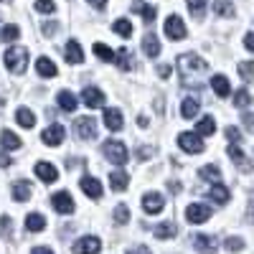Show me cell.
I'll list each match as a JSON object with an SVG mask.
<instances>
[{"instance_id":"6da1fadb","label":"cell","mask_w":254,"mask_h":254,"mask_svg":"<svg viewBox=\"0 0 254 254\" xmlns=\"http://www.w3.org/2000/svg\"><path fill=\"white\" fill-rule=\"evenodd\" d=\"M206 61L196 54H181L178 56V74L183 79V87H193L190 81H196V76H201L206 71Z\"/></svg>"},{"instance_id":"7a4b0ae2","label":"cell","mask_w":254,"mask_h":254,"mask_svg":"<svg viewBox=\"0 0 254 254\" xmlns=\"http://www.w3.org/2000/svg\"><path fill=\"white\" fill-rule=\"evenodd\" d=\"M5 66L10 74H23L28 66V49L23 46H10L5 51Z\"/></svg>"},{"instance_id":"3957f363","label":"cell","mask_w":254,"mask_h":254,"mask_svg":"<svg viewBox=\"0 0 254 254\" xmlns=\"http://www.w3.org/2000/svg\"><path fill=\"white\" fill-rule=\"evenodd\" d=\"M104 155H107V160H112V165H125L127 158H130L127 145L120 142V140H107L104 142Z\"/></svg>"},{"instance_id":"277c9868","label":"cell","mask_w":254,"mask_h":254,"mask_svg":"<svg viewBox=\"0 0 254 254\" xmlns=\"http://www.w3.org/2000/svg\"><path fill=\"white\" fill-rule=\"evenodd\" d=\"M178 145H181L183 153H190V155H198V153L206 150V145H203L198 132H181L178 135Z\"/></svg>"},{"instance_id":"5b68a950","label":"cell","mask_w":254,"mask_h":254,"mask_svg":"<svg viewBox=\"0 0 254 254\" xmlns=\"http://www.w3.org/2000/svg\"><path fill=\"white\" fill-rule=\"evenodd\" d=\"M211 206H206V203H190L188 208H186V219L190 221V224H203V221H208L211 219Z\"/></svg>"},{"instance_id":"8992f818","label":"cell","mask_w":254,"mask_h":254,"mask_svg":"<svg viewBox=\"0 0 254 254\" xmlns=\"http://www.w3.org/2000/svg\"><path fill=\"white\" fill-rule=\"evenodd\" d=\"M74 254H99L102 252V239L99 237H81L74 247H71Z\"/></svg>"},{"instance_id":"52a82bcc","label":"cell","mask_w":254,"mask_h":254,"mask_svg":"<svg viewBox=\"0 0 254 254\" xmlns=\"http://www.w3.org/2000/svg\"><path fill=\"white\" fill-rule=\"evenodd\" d=\"M165 36L171 38V41H181V38H186V26H183V20L178 18V15H168V20H165Z\"/></svg>"},{"instance_id":"ba28073f","label":"cell","mask_w":254,"mask_h":254,"mask_svg":"<svg viewBox=\"0 0 254 254\" xmlns=\"http://www.w3.org/2000/svg\"><path fill=\"white\" fill-rule=\"evenodd\" d=\"M51 206L59 211V214H71L74 211V198L66 193V190H59V193L51 196Z\"/></svg>"},{"instance_id":"9c48e42d","label":"cell","mask_w":254,"mask_h":254,"mask_svg":"<svg viewBox=\"0 0 254 254\" xmlns=\"http://www.w3.org/2000/svg\"><path fill=\"white\" fill-rule=\"evenodd\" d=\"M163 206H165V201H163L160 193H155V190H150V193L142 196V211L145 214H160Z\"/></svg>"},{"instance_id":"30bf717a","label":"cell","mask_w":254,"mask_h":254,"mask_svg":"<svg viewBox=\"0 0 254 254\" xmlns=\"http://www.w3.org/2000/svg\"><path fill=\"white\" fill-rule=\"evenodd\" d=\"M41 140H44L49 147H56V145H61L64 142V125H51V127H46L44 132H41Z\"/></svg>"},{"instance_id":"8fae6325","label":"cell","mask_w":254,"mask_h":254,"mask_svg":"<svg viewBox=\"0 0 254 254\" xmlns=\"http://www.w3.org/2000/svg\"><path fill=\"white\" fill-rule=\"evenodd\" d=\"M97 122H94V117H79L76 120V132H79V137L81 140H94V135H97V127H94Z\"/></svg>"},{"instance_id":"7c38bea8","label":"cell","mask_w":254,"mask_h":254,"mask_svg":"<svg viewBox=\"0 0 254 254\" xmlns=\"http://www.w3.org/2000/svg\"><path fill=\"white\" fill-rule=\"evenodd\" d=\"M81 102L87 104L89 110H97V107H102V104H104V94L97 87H87V89L81 92Z\"/></svg>"},{"instance_id":"4fadbf2b","label":"cell","mask_w":254,"mask_h":254,"mask_svg":"<svg viewBox=\"0 0 254 254\" xmlns=\"http://www.w3.org/2000/svg\"><path fill=\"white\" fill-rule=\"evenodd\" d=\"M36 176L44 181V183H54L59 178V171H56V165H51L46 160H38L36 163Z\"/></svg>"},{"instance_id":"5bb4252c","label":"cell","mask_w":254,"mask_h":254,"mask_svg":"<svg viewBox=\"0 0 254 254\" xmlns=\"http://www.w3.org/2000/svg\"><path fill=\"white\" fill-rule=\"evenodd\" d=\"M104 125H107V130H112V132H120L122 130V112L120 110H115V107H107L104 110Z\"/></svg>"},{"instance_id":"9a60e30c","label":"cell","mask_w":254,"mask_h":254,"mask_svg":"<svg viewBox=\"0 0 254 254\" xmlns=\"http://www.w3.org/2000/svg\"><path fill=\"white\" fill-rule=\"evenodd\" d=\"M79 186H81V190H84V193H87L89 198H102V183H99L97 178H92V176H84Z\"/></svg>"},{"instance_id":"2e32d148","label":"cell","mask_w":254,"mask_h":254,"mask_svg":"<svg viewBox=\"0 0 254 254\" xmlns=\"http://www.w3.org/2000/svg\"><path fill=\"white\" fill-rule=\"evenodd\" d=\"M190 242H193V247L201 252V254H214L216 252V239L214 237H206V234H196L193 239H190Z\"/></svg>"},{"instance_id":"e0dca14e","label":"cell","mask_w":254,"mask_h":254,"mask_svg":"<svg viewBox=\"0 0 254 254\" xmlns=\"http://www.w3.org/2000/svg\"><path fill=\"white\" fill-rule=\"evenodd\" d=\"M142 51L147 59H155L160 54V44H158V36L155 33H145L142 36Z\"/></svg>"},{"instance_id":"ac0fdd59","label":"cell","mask_w":254,"mask_h":254,"mask_svg":"<svg viewBox=\"0 0 254 254\" xmlns=\"http://www.w3.org/2000/svg\"><path fill=\"white\" fill-rule=\"evenodd\" d=\"M206 196L211 198V201H214V203H229V198H231V193H229V188L226 186H221V183H216L214 188H208L206 190Z\"/></svg>"},{"instance_id":"d6986e66","label":"cell","mask_w":254,"mask_h":254,"mask_svg":"<svg viewBox=\"0 0 254 254\" xmlns=\"http://www.w3.org/2000/svg\"><path fill=\"white\" fill-rule=\"evenodd\" d=\"M64 56H66V61H69V64H81V61H84V54H81L79 41H66V49H64Z\"/></svg>"},{"instance_id":"ffe728a7","label":"cell","mask_w":254,"mask_h":254,"mask_svg":"<svg viewBox=\"0 0 254 254\" xmlns=\"http://www.w3.org/2000/svg\"><path fill=\"white\" fill-rule=\"evenodd\" d=\"M36 69H38V74H41V76H49V79L59 74L56 64H54L49 56H38V61H36Z\"/></svg>"},{"instance_id":"44dd1931","label":"cell","mask_w":254,"mask_h":254,"mask_svg":"<svg viewBox=\"0 0 254 254\" xmlns=\"http://www.w3.org/2000/svg\"><path fill=\"white\" fill-rule=\"evenodd\" d=\"M132 13H140L145 23H153L155 15H158L155 8H153V5H147V3H142V0H135V3H132Z\"/></svg>"},{"instance_id":"7402d4cb","label":"cell","mask_w":254,"mask_h":254,"mask_svg":"<svg viewBox=\"0 0 254 254\" xmlns=\"http://www.w3.org/2000/svg\"><path fill=\"white\" fill-rule=\"evenodd\" d=\"M211 89H214L219 97H229L231 94V87H229V79L224 74H216V76H211Z\"/></svg>"},{"instance_id":"603a6c76","label":"cell","mask_w":254,"mask_h":254,"mask_svg":"<svg viewBox=\"0 0 254 254\" xmlns=\"http://www.w3.org/2000/svg\"><path fill=\"white\" fill-rule=\"evenodd\" d=\"M115 64H117L122 71H130V69L135 66V56L130 54V49H122V51L115 54Z\"/></svg>"},{"instance_id":"cb8c5ba5","label":"cell","mask_w":254,"mask_h":254,"mask_svg":"<svg viewBox=\"0 0 254 254\" xmlns=\"http://www.w3.org/2000/svg\"><path fill=\"white\" fill-rule=\"evenodd\" d=\"M56 104L64 110V112H74L79 104H76V97L71 94V92H59V97H56Z\"/></svg>"},{"instance_id":"d4e9b609","label":"cell","mask_w":254,"mask_h":254,"mask_svg":"<svg viewBox=\"0 0 254 254\" xmlns=\"http://www.w3.org/2000/svg\"><path fill=\"white\" fill-rule=\"evenodd\" d=\"M15 122H18L20 127H26V130H33V125H36V115H33L28 107H20V110L15 112Z\"/></svg>"},{"instance_id":"484cf974","label":"cell","mask_w":254,"mask_h":254,"mask_svg":"<svg viewBox=\"0 0 254 254\" xmlns=\"http://www.w3.org/2000/svg\"><path fill=\"white\" fill-rule=\"evenodd\" d=\"M229 158L234 160V163L242 168V171H252V163L244 158V153H242V147H239V145H229Z\"/></svg>"},{"instance_id":"4316f807","label":"cell","mask_w":254,"mask_h":254,"mask_svg":"<svg viewBox=\"0 0 254 254\" xmlns=\"http://www.w3.org/2000/svg\"><path fill=\"white\" fill-rule=\"evenodd\" d=\"M127 183H130V178H127L125 171H112L110 173V186H112V190H117V193H122V190L127 188Z\"/></svg>"},{"instance_id":"83f0119b","label":"cell","mask_w":254,"mask_h":254,"mask_svg":"<svg viewBox=\"0 0 254 254\" xmlns=\"http://www.w3.org/2000/svg\"><path fill=\"white\" fill-rule=\"evenodd\" d=\"M153 234H155L158 239H173V237L178 234V229H176V224H173V221H163V224H158V226H155Z\"/></svg>"},{"instance_id":"f1b7e54d","label":"cell","mask_w":254,"mask_h":254,"mask_svg":"<svg viewBox=\"0 0 254 254\" xmlns=\"http://www.w3.org/2000/svg\"><path fill=\"white\" fill-rule=\"evenodd\" d=\"M0 145H3V150H18L20 145V137L15 135V132H10V130H3V135H0Z\"/></svg>"},{"instance_id":"f546056e","label":"cell","mask_w":254,"mask_h":254,"mask_svg":"<svg viewBox=\"0 0 254 254\" xmlns=\"http://www.w3.org/2000/svg\"><path fill=\"white\" fill-rule=\"evenodd\" d=\"M13 198L15 201H28L31 198V183L28 181H15L13 183Z\"/></svg>"},{"instance_id":"4dcf8cb0","label":"cell","mask_w":254,"mask_h":254,"mask_svg":"<svg viewBox=\"0 0 254 254\" xmlns=\"http://www.w3.org/2000/svg\"><path fill=\"white\" fill-rule=\"evenodd\" d=\"M198 110H201V102H198V99H193V97H188V99H183V107H181V115H183L186 120H190V117H196V115H198Z\"/></svg>"},{"instance_id":"1f68e13d","label":"cell","mask_w":254,"mask_h":254,"mask_svg":"<svg viewBox=\"0 0 254 254\" xmlns=\"http://www.w3.org/2000/svg\"><path fill=\"white\" fill-rule=\"evenodd\" d=\"M112 31L120 33L122 38H130V36H132V23H130L127 18H117L115 23H112Z\"/></svg>"},{"instance_id":"d6a6232c","label":"cell","mask_w":254,"mask_h":254,"mask_svg":"<svg viewBox=\"0 0 254 254\" xmlns=\"http://www.w3.org/2000/svg\"><path fill=\"white\" fill-rule=\"evenodd\" d=\"M44 226H46V219L41 214H28L26 216V229L33 231V234H36V231H44Z\"/></svg>"},{"instance_id":"836d02e7","label":"cell","mask_w":254,"mask_h":254,"mask_svg":"<svg viewBox=\"0 0 254 254\" xmlns=\"http://www.w3.org/2000/svg\"><path fill=\"white\" fill-rule=\"evenodd\" d=\"M196 132L198 135H214L216 132V122H214V117H201V122L196 125Z\"/></svg>"},{"instance_id":"e575fe53","label":"cell","mask_w":254,"mask_h":254,"mask_svg":"<svg viewBox=\"0 0 254 254\" xmlns=\"http://www.w3.org/2000/svg\"><path fill=\"white\" fill-rule=\"evenodd\" d=\"M214 13L224 15V18H231V15H234V3H231V0H216V3H214Z\"/></svg>"},{"instance_id":"d590c367","label":"cell","mask_w":254,"mask_h":254,"mask_svg":"<svg viewBox=\"0 0 254 254\" xmlns=\"http://www.w3.org/2000/svg\"><path fill=\"white\" fill-rule=\"evenodd\" d=\"M188 10L196 20H201L203 13H206V0H188Z\"/></svg>"},{"instance_id":"8d00e7d4","label":"cell","mask_w":254,"mask_h":254,"mask_svg":"<svg viewBox=\"0 0 254 254\" xmlns=\"http://www.w3.org/2000/svg\"><path fill=\"white\" fill-rule=\"evenodd\" d=\"M112 219H115V224H120V226H125L127 221H130V208H127L125 203H120V206L115 208V216H112Z\"/></svg>"},{"instance_id":"74e56055","label":"cell","mask_w":254,"mask_h":254,"mask_svg":"<svg viewBox=\"0 0 254 254\" xmlns=\"http://www.w3.org/2000/svg\"><path fill=\"white\" fill-rule=\"evenodd\" d=\"M18 36H20V28H18V26H13V23H10V26H5V28H3V33H0V38H3L5 44H13V41H18Z\"/></svg>"},{"instance_id":"f35d334b","label":"cell","mask_w":254,"mask_h":254,"mask_svg":"<svg viewBox=\"0 0 254 254\" xmlns=\"http://www.w3.org/2000/svg\"><path fill=\"white\" fill-rule=\"evenodd\" d=\"M201 178H206V181H219V178H221L219 165H203V168H201Z\"/></svg>"},{"instance_id":"ab89813d","label":"cell","mask_w":254,"mask_h":254,"mask_svg":"<svg viewBox=\"0 0 254 254\" xmlns=\"http://www.w3.org/2000/svg\"><path fill=\"white\" fill-rule=\"evenodd\" d=\"M94 54L102 59V61H107V64H115V54L104 46V44H94Z\"/></svg>"},{"instance_id":"60d3db41","label":"cell","mask_w":254,"mask_h":254,"mask_svg":"<svg viewBox=\"0 0 254 254\" xmlns=\"http://www.w3.org/2000/svg\"><path fill=\"white\" fill-rule=\"evenodd\" d=\"M234 104H237V107H239V110H247V107H249V104H252V94H249L247 89H242V92H237V94H234Z\"/></svg>"},{"instance_id":"b9f144b4","label":"cell","mask_w":254,"mask_h":254,"mask_svg":"<svg viewBox=\"0 0 254 254\" xmlns=\"http://www.w3.org/2000/svg\"><path fill=\"white\" fill-rule=\"evenodd\" d=\"M36 10L38 13H54L56 3H54V0H36Z\"/></svg>"},{"instance_id":"7bdbcfd3","label":"cell","mask_w":254,"mask_h":254,"mask_svg":"<svg viewBox=\"0 0 254 254\" xmlns=\"http://www.w3.org/2000/svg\"><path fill=\"white\" fill-rule=\"evenodd\" d=\"M224 247H226L229 252H242V249H244V242H242L239 237H229V239L224 242Z\"/></svg>"},{"instance_id":"ee69618b","label":"cell","mask_w":254,"mask_h":254,"mask_svg":"<svg viewBox=\"0 0 254 254\" xmlns=\"http://www.w3.org/2000/svg\"><path fill=\"white\" fill-rule=\"evenodd\" d=\"M239 74L244 79H254V61H242L239 64Z\"/></svg>"},{"instance_id":"f6af8a7d","label":"cell","mask_w":254,"mask_h":254,"mask_svg":"<svg viewBox=\"0 0 254 254\" xmlns=\"http://www.w3.org/2000/svg\"><path fill=\"white\" fill-rule=\"evenodd\" d=\"M0 231H3V237H13V221H10V216L0 219Z\"/></svg>"},{"instance_id":"bcb514c9","label":"cell","mask_w":254,"mask_h":254,"mask_svg":"<svg viewBox=\"0 0 254 254\" xmlns=\"http://www.w3.org/2000/svg\"><path fill=\"white\" fill-rule=\"evenodd\" d=\"M226 137H229L231 142H239V140H242V132L237 130V127H229V130H226Z\"/></svg>"},{"instance_id":"7dc6e473","label":"cell","mask_w":254,"mask_h":254,"mask_svg":"<svg viewBox=\"0 0 254 254\" xmlns=\"http://www.w3.org/2000/svg\"><path fill=\"white\" fill-rule=\"evenodd\" d=\"M56 31H59V26H56V23H44V36H49V38H51Z\"/></svg>"},{"instance_id":"c3c4849f","label":"cell","mask_w":254,"mask_h":254,"mask_svg":"<svg viewBox=\"0 0 254 254\" xmlns=\"http://www.w3.org/2000/svg\"><path fill=\"white\" fill-rule=\"evenodd\" d=\"M242 122H244V125H247V130H252V132H254V115H252V112H247V115H244V120H242Z\"/></svg>"},{"instance_id":"681fc988","label":"cell","mask_w":254,"mask_h":254,"mask_svg":"<svg viewBox=\"0 0 254 254\" xmlns=\"http://www.w3.org/2000/svg\"><path fill=\"white\" fill-rule=\"evenodd\" d=\"M127 254H153V252L147 249V247H142V244H140V247H130V252H127Z\"/></svg>"},{"instance_id":"f907efd6","label":"cell","mask_w":254,"mask_h":254,"mask_svg":"<svg viewBox=\"0 0 254 254\" xmlns=\"http://www.w3.org/2000/svg\"><path fill=\"white\" fill-rule=\"evenodd\" d=\"M244 46H247V51H254V33L244 36Z\"/></svg>"},{"instance_id":"816d5d0a","label":"cell","mask_w":254,"mask_h":254,"mask_svg":"<svg viewBox=\"0 0 254 254\" xmlns=\"http://www.w3.org/2000/svg\"><path fill=\"white\" fill-rule=\"evenodd\" d=\"M31 254H54V252H51L49 247H33V249H31Z\"/></svg>"},{"instance_id":"f5cc1de1","label":"cell","mask_w":254,"mask_h":254,"mask_svg":"<svg viewBox=\"0 0 254 254\" xmlns=\"http://www.w3.org/2000/svg\"><path fill=\"white\" fill-rule=\"evenodd\" d=\"M89 3H92L97 10H104V8H107V0H89Z\"/></svg>"},{"instance_id":"db71d44e","label":"cell","mask_w":254,"mask_h":254,"mask_svg":"<svg viewBox=\"0 0 254 254\" xmlns=\"http://www.w3.org/2000/svg\"><path fill=\"white\" fill-rule=\"evenodd\" d=\"M8 165H13V160H10L8 155H3V153H0V168H8Z\"/></svg>"},{"instance_id":"11a10c76","label":"cell","mask_w":254,"mask_h":254,"mask_svg":"<svg viewBox=\"0 0 254 254\" xmlns=\"http://www.w3.org/2000/svg\"><path fill=\"white\" fill-rule=\"evenodd\" d=\"M168 188H171V193H178V190H181V183H171Z\"/></svg>"},{"instance_id":"9f6ffc18","label":"cell","mask_w":254,"mask_h":254,"mask_svg":"<svg viewBox=\"0 0 254 254\" xmlns=\"http://www.w3.org/2000/svg\"><path fill=\"white\" fill-rule=\"evenodd\" d=\"M171 74V66H160V76H168Z\"/></svg>"},{"instance_id":"6f0895ef","label":"cell","mask_w":254,"mask_h":254,"mask_svg":"<svg viewBox=\"0 0 254 254\" xmlns=\"http://www.w3.org/2000/svg\"><path fill=\"white\" fill-rule=\"evenodd\" d=\"M249 219L254 221V198H252V203H249Z\"/></svg>"},{"instance_id":"680465c9","label":"cell","mask_w":254,"mask_h":254,"mask_svg":"<svg viewBox=\"0 0 254 254\" xmlns=\"http://www.w3.org/2000/svg\"><path fill=\"white\" fill-rule=\"evenodd\" d=\"M0 112H3V99H0Z\"/></svg>"}]
</instances>
